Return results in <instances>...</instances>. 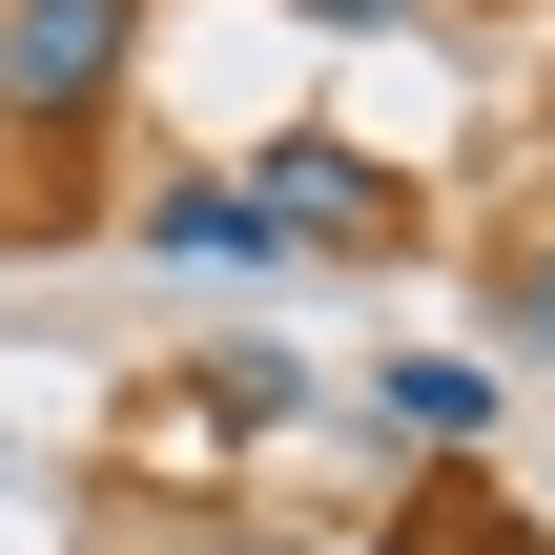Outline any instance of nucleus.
<instances>
[{"mask_svg":"<svg viewBox=\"0 0 555 555\" xmlns=\"http://www.w3.org/2000/svg\"><path fill=\"white\" fill-rule=\"evenodd\" d=\"M144 82V0H0V144H103Z\"/></svg>","mask_w":555,"mask_h":555,"instance_id":"obj_1","label":"nucleus"},{"mask_svg":"<svg viewBox=\"0 0 555 555\" xmlns=\"http://www.w3.org/2000/svg\"><path fill=\"white\" fill-rule=\"evenodd\" d=\"M247 227H309V247H391L412 206H391V165H350V144H309V124H288V144L247 165Z\"/></svg>","mask_w":555,"mask_h":555,"instance_id":"obj_2","label":"nucleus"},{"mask_svg":"<svg viewBox=\"0 0 555 555\" xmlns=\"http://www.w3.org/2000/svg\"><path fill=\"white\" fill-rule=\"evenodd\" d=\"M144 247H185V268H247L268 227H247V185H165V206H144Z\"/></svg>","mask_w":555,"mask_h":555,"instance_id":"obj_3","label":"nucleus"},{"mask_svg":"<svg viewBox=\"0 0 555 555\" xmlns=\"http://www.w3.org/2000/svg\"><path fill=\"white\" fill-rule=\"evenodd\" d=\"M185 412H227V433H268V412H309V371H288V350H206V371H185Z\"/></svg>","mask_w":555,"mask_h":555,"instance_id":"obj_4","label":"nucleus"},{"mask_svg":"<svg viewBox=\"0 0 555 555\" xmlns=\"http://www.w3.org/2000/svg\"><path fill=\"white\" fill-rule=\"evenodd\" d=\"M391 433H494V371H474V350H412V371H391Z\"/></svg>","mask_w":555,"mask_h":555,"instance_id":"obj_5","label":"nucleus"},{"mask_svg":"<svg viewBox=\"0 0 555 555\" xmlns=\"http://www.w3.org/2000/svg\"><path fill=\"white\" fill-rule=\"evenodd\" d=\"M494 330H515V350H555V247H515V288H494Z\"/></svg>","mask_w":555,"mask_h":555,"instance_id":"obj_6","label":"nucleus"},{"mask_svg":"<svg viewBox=\"0 0 555 555\" xmlns=\"http://www.w3.org/2000/svg\"><path fill=\"white\" fill-rule=\"evenodd\" d=\"M309 21H412V0H309Z\"/></svg>","mask_w":555,"mask_h":555,"instance_id":"obj_7","label":"nucleus"},{"mask_svg":"<svg viewBox=\"0 0 555 555\" xmlns=\"http://www.w3.org/2000/svg\"><path fill=\"white\" fill-rule=\"evenodd\" d=\"M412 555H515V535H412Z\"/></svg>","mask_w":555,"mask_h":555,"instance_id":"obj_8","label":"nucleus"}]
</instances>
